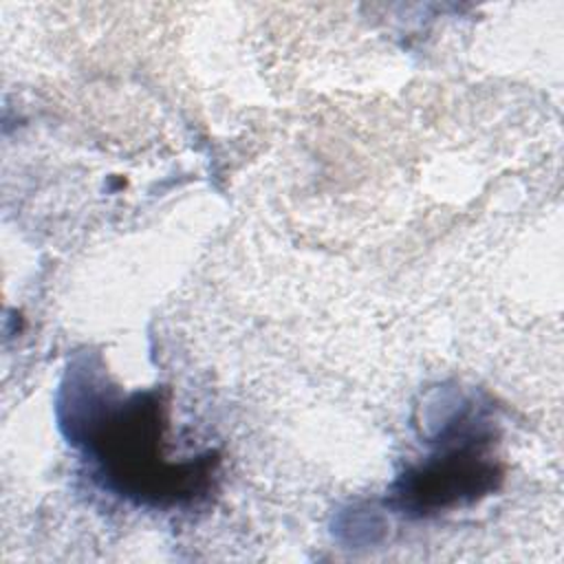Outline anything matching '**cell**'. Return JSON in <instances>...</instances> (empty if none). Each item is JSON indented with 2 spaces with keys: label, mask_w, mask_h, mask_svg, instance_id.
<instances>
[{
  "label": "cell",
  "mask_w": 564,
  "mask_h": 564,
  "mask_svg": "<svg viewBox=\"0 0 564 564\" xmlns=\"http://www.w3.org/2000/svg\"><path fill=\"white\" fill-rule=\"evenodd\" d=\"M161 408L152 394L132 397L99 427V460L121 489L137 496L181 498L196 465L161 460Z\"/></svg>",
  "instance_id": "cell-1"
},
{
  "label": "cell",
  "mask_w": 564,
  "mask_h": 564,
  "mask_svg": "<svg viewBox=\"0 0 564 564\" xmlns=\"http://www.w3.org/2000/svg\"><path fill=\"white\" fill-rule=\"evenodd\" d=\"M491 476V465L460 452L421 469L410 478L401 496L416 509L447 507L460 502V498H474L478 491L489 489Z\"/></svg>",
  "instance_id": "cell-2"
}]
</instances>
